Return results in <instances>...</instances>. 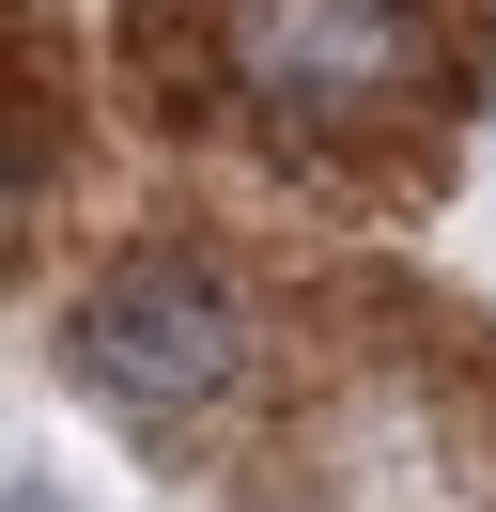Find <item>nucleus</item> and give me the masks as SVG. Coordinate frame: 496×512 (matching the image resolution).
Here are the masks:
<instances>
[{
	"label": "nucleus",
	"instance_id": "nucleus-1",
	"mask_svg": "<svg viewBox=\"0 0 496 512\" xmlns=\"http://www.w3.org/2000/svg\"><path fill=\"white\" fill-rule=\"evenodd\" d=\"M78 373L140 419H186L248 373V295L202 280V264H109L78 295Z\"/></svg>",
	"mask_w": 496,
	"mask_h": 512
},
{
	"label": "nucleus",
	"instance_id": "nucleus-2",
	"mask_svg": "<svg viewBox=\"0 0 496 512\" xmlns=\"http://www.w3.org/2000/svg\"><path fill=\"white\" fill-rule=\"evenodd\" d=\"M279 109H388L419 94V16L403 0H279L264 32H248Z\"/></svg>",
	"mask_w": 496,
	"mask_h": 512
}]
</instances>
